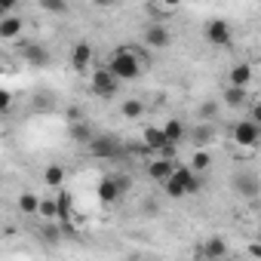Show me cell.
Masks as SVG:
<instances>
[{
  "mask_svg": "<svg viewBox=\"0 0 261 261\" xmlns=\"http://www.w3.org/2000/svg\"><path fill=\"white\" fill-rule=\"evenodd\" d=\"M126 151H129V154H136V157H148V154H151V148H148L145 142H133V145H126Z\"/></svg>",
  "mask_w": 261,
  "mask_h": 261,
  "instance_id": "cell-31",
  "label": "cell"
},
{
  "mask_svg": "<svg viewBox=\"0 0 261 261\" xmlns=\"http://www.w3.org/2000/svg\"><path fill=\"white\" fill-rule=\"evenodd\" d=\"M230 188H233L237 197H243V200H258V194H261V181H258V175H255V172H246V169L233 172Z\"/></svg>",
  "mask_w": 261,
  "mask_h": 261,
  "instance_id": "cell-3",
  "label": "cell"
},
{
  "mask_svg": "<svg viewBox=\"0 0 261 261\" xmlns=\"http://www.w3.org/2000/svg\"><path fill=\"white\" fill-rule=\"evenodd\" d=\"M249 255L261 261V243H249Z\"/></svg>",
  "mask_w": 261,
  "mask_h": 261,
  "instance_id": "cell-34",
  "label": "cell"
},
{
  "mask_svg": "<svg viewBox=\"0 0 261 261\" xmlns=\"http://www.w3.org/2000/svg\"><path fill=\"white\" fill-rule=\"evenodd\" d=\"M163 133H166V142H169V145H178V142L185 139V123H181L178 117H172V120L163 123Z\"/></svg>",
  "mask_w": 261,
  "mask_h": 261,
  "instance_id": "cell-20",
  "label": "cell"
},
{
  "mask_svg": "<svg viewBox=\"0 0 261 261\" xmlns=\"http://www.w3.org/2000/svg\"><path fill=\"white\" fill-rule=\"evenodd\" d=\"M40 200H43V197H37V194L25 191V194L19 197V209H22L25 215H40Z\"/></svg>",
  "mask_w": 261,
  "mask_h": 261,
  "instance_id": "cell-23",
  "label": "cell"
},
{
  "mask_svg": "<svg viewBox=\"0 0 261 261\" xmlns=\"http://www.w3.org/2000/svg\"><path fill=\"white\" fill-rule=\"evenodd\" d=\"M40 10L62 16V13H68V4H65V0H40Z\"/></svg>",
  "mask_w": 261,
  "mask_h": 261,
  "instance_id": "cell-29",
  "label": "cell"
},
{
  "mask_svg": "<svg viewBox=\"0 0 261 261\" xmlns=\"http://www.w3.org/2000/svg\"><path fill=\"white\" fill-rule=\"evenodd\" d=\"M68 136L77 142V145H92L95 142V133H92V126L89 123H83V120H77V123H68Z\"/></svg>",
  "mask_w": 261,
  "mask_h": 261,
  "instance_id": "cell-13",
  "label": "cell"
},
{
  "mask_svg": "<svg viewBox=\"0 0 261 261\" xmlns=\"http://www.w3.org/2000/svg\"><path fill=\"white\" fill-rule=\"evenodd\" d=\"M227 80H230V86H243V89H249V83H252V65H249V62H237V65L230 68Z\"/></svg>",
  "mask_w": 261,
  "mask_h": 261,
  "instance_id": "cell-16",
  "label": "cell"
},
{
  "mask_svg": "<svg viewBox=\"0 0 261 261\" xmlns=\"http://www.w3.org/2000/svg\"><path fill=\"white\" fill-rule=\"evenodd\" d=\"M230 136H233V142L240 148H255L261 142V126L252 123V120H240V123H233V133Z\"/></svg>",
  "mask_w": 261,
  "mask_h": 261,
  "instance_id": "cell-4",
  "label": "cell"
},
{
  "mask_svg": "<svg viewBox=\"0 0 261 261\" xmlns=\"http://www.w3.org/2000/svg\"><path fill=\"white\" fill-rule=\"evenodd\" d=\"M212 166V157L206 154V151H194V157H191V169L194 172H206Z\"/></svg>",
  "mask_w": 261,
  "mask_h": 261,
  "instance_id": "cell-28",
  "label": "cell"
},
{
  "mask_svg": "<svg viewBox=\"0 0 261 261\" xmlns=\"http://www.w3.org/2000/svg\"><path fill=\"white\" fill-rule=\"evenodd\" d=\"M145 43H148V49H166L172 43V34L166 25L151 22V25H145Z\"/></svg>",
  "mask_w": 261,
  "mask_h": 261,
  "instance_id": "cell-8",
  "label": "cell"
},
{
  "mask_svg": "<svg viewBox=\"0 0 261 261\" xmlns=\"http://www.w3.org/2000/svg\"><path fill=\"white\" fill-rule=\"evenodd\" d=\"M206 40H209L212 46H218V49H227V46L233 43L230 25H227L224 19H212V22H206Z\"/></svg>",
  "mask_w": 261,
  "mask_h": 261,
  "instance_id": "cell-6",
  "label": "cell"
},
{
  "mask_svg": "<svg viewBox=\"0 0 261 261\" xmlns=\"http://www.w3.org/2000/svg\"><path fill=\"white\" fill-rule=\"evenodd\" d=\"M148 175H151L154 181H163V185H166V181L175 175V163H172V160H160V157H157V160H151V163H148Z\"/></svg>",
  "mask_w": 261,
  "mask_h": 261,
  "instance_id": "cell-12",
  "label": "cell"
},
{
  "mask_svg": "<svg viewBox=\"0 0 261 261\" xmlns=\"http://www.w3.org/2000/svg\"><path fill=\"white\" fill-rule=\"evenodd\" d=\"M56 203H59V221L68 224L71 215H74V197H71L68 191H59V194H56Z\"/></svg>",
  "mask_w": 261,
  "mask_h": 261,
  "instance_id": "cell-19",
  "label": "cell"
},
{
  "mask_svg": "<svg viewBox=\"0 0 261 261\" xmlns=\"http://www.w3.org/2000/svg\"><path fill=\"white\" fill-rule=\"evenodd\" d=\"M224 261H230V258H224Z\"/></svg>",
  "mask_w": 261,
  "mask_h": 261,
  "instance_id": "cell-35",
  "label": "cell"
},
{
  "mask_svg": "<svg viewBox=\"0 0 261 261\" xmlns=\"http://www.w3.org/2000/svg\"><path fill=\"white\" fill-rule=\"evenodd\" d=\"M117 89H120V80H117L108 68H98V71L92 74V92H95L98 98H114Z\"/></svg>",
  "mask_w": 261,
  "mask_h": 261,
  "instance_id": "cell-7",
  "label": "cell"
},
{
  "mask_svg": "<svg viewBox=\"0 0 261 261\" xmlns=\"http://www.w3.org/2000/svg\"><path fill=\"white\" fill-rule=\"evenodd\" d=\"M10 105H13V95H10V89H0V108H4V111H10Z\"/></svg>",
  "mask_w": 261,
  "mask_h": 261,
  "instance_id": "cell-33",
  "label": "cell"
},
{
  "mask_svg": "<svg viewBox=\"0 0 261 261\" xmlns=\"http://www.w3.org/2000/svg\"><path fill=\"white\" fill-rule=\"evenodd\" d=\"M89 62H92V46H89L86 40L74 43V49H71V65H74V71H86Z\"/></svg>",
  "mask_w": 261,
  "mask_h": 261,
  "instance_id": "cell-14",
  "label": "cell"
},
{
  "mask_svg": "<svg viewBox=\"0 0 261 261\" xmlns=\"http://www.w3.org/2000/svg\"><path fill=\"white\" fill-rule=\"evenodd\" d=\"M172 178H175L188 194H197V191H200V175H197L191 166H175V175H172Z\"/></svg>",
  "mask_w": 261,
  "mask_h": 261,
  "instance_id": "cell-15",
  "label": "cell"
},
{
  "mask_svg": "<svg viewBox=\"0 0 261 261\" xmlns=\"http://www.w3.org/2000/svg\"><path fill=\"white\" fill-rule=\"evenodd\" d=\"M221 98H224L227 108H243V105H249V89H243V86H227V89L221 92Z\"/></svg>",
  "mask_w": 261,
  "mask_h": 261,
  "instance_id": "cell-18",
  "label": "cell"
},
{
  "mask_svg": "<svg viewBox=\"0 0 261 261\" xmlns=\"http://www.w3.org/2000/svg\"><path fill=\"white\" fill-rule=\"evenodd\" d=\"M22 59L31 65V68H46L53 62L49 49H43L40 43H22Z\"/></svg>",
  "mask_w": 261,
  "mask_h": 261,
  "instance_id": "cell-9",
  "label": "cell"
},
{
  "mask_svg": "<svg viewBox=\"0 0 261 261\" xmlns=\"http://www.w3.org/2000/svg\"><path fill=\"white\" fill-rule=\"evenodd\" d=\"M43 181H46L49 188H59V185L65 181V169H62L59 163H53V166H46V172H43Z\"/></svg>",
  "mask_w": 261,
  "mask_h": 261,
  "instance_id": "cell-27",
  "label": "cell"
},
{
  "mask_svg": "<svg viewBox=\"0 0 261 261\" xmlns=\"http://www.w3.org/2000/svg\"><path fill=\"white\" fill-rule=\"evenodd\" d=\"M120 114H123L126 120H136V117H142V114H145V105H142L139 98H123Z\"/></svg>",
  "mask_w": 261,
  "mask_h": 261,
  "instance_id": "cell-24",
  "label": "cell"
},
{
  "mask_svg": "<svg viewBox=\"0 0 261 261\" xmlns=\"http://www.w3.org/2000/svg\"><path fill=\"white\" fill-rule=\"evenodd\" d=\"M40 237H43V243H49V246H59L62 243V224L59 221H43V227H40Z\"/></svg>",
  "mask_w": 261,
  "mask_h": 261,
  "instance_id": "cell-22",
  "label": "cell"
},
{
  "mask_svg": "<svg viewBox=\"0 0 261 261\" xmlns=\"http://www.w3.org/2000/svg\"><path fill=\"white\" fill-rule=\"evenodd\" d=\"M212 139H215L212 123H197V129H194V145H197V151H203Z\"/></svg>",
  "mask_w": 261,
  "mask_h": 261,
  "instance_id": "cell-21",
  "label": "cell"
},
{
  "mask_svg": "<svg viewBox=\"0 0 261 261\" xmlns=\"http://www.w3.org/2000/svg\"><path fill=\"white\" fill-rule=\"evenodd\" d=\"M108 71H111L117 80H136V77L142 74V62H139V56L133 53V46H117V49L111 53Z\"/></svg>",
  "mask_w": 261,
  "mask_h": 261,
  "instance_id": "cell-1",
  "label": "cell"
},
{
  "mask_svg": "<svg viewBox=\"0 0 261 261\" xmlns=\"http://www.w3.org/2000/svg\"><path fill=\"white\" fill-rule=\"evenodd\" d=\"M126 191H129V178H126V175H105V178L98 181V200H101L105 206H114Z\"/></svg>",
  "mask_w": 261,
  "mask_h": 261,
  "instance_id": "cell-2",
  "label": "cell"
},
{
  "mask_svg": "<svg viewBox=\"0 0 261 261\" xmlns=\"http://www.w3.org/2000/svg\"><path fill=\"white\" fill-rule=\"evenodd\" d=\"M40 218L43 221H59V203H56V197H43L40 200Z\"/></svg>",
  "mask_w": 261,
  "mask_h": 261,
  "instance_id": "cell-25",
  "label": "cell"
},
{
  "mask_svg": "<svg viewBox=\"0 0 261 261\" xmlns=\"http://www.w3.org/2000/svg\"><path fill=\"white\" fill-rule=\"evenodd\" d=\"M249 120L261 126V101H252V108H249Z\"/></svg>",
  "mask_w": 261,
  "mask_h": 261,
  "instance_id": "cell-32",
  "label": "cell"
},
{
  "mask_svg": "<svg viewBox=\"0 0 261 261\" xmlns=\"http://www.w3.org/2000/svg\"><path fill=\"white\" fill-rule=\"evenodd\" d=\"M203 258L206 261H224L227 258V240L224 237H209L203 243Z\"/></svg>",
  "mask_w": 261,
  "mask_h": 261,
  "instance_id": "cell-11",
  "label": "cell"
},
{
  "mask_svg": "<svg viewBox=\"0 0 261 261\" xmlns=\"http://www.w3.org/2000/svg\"><path fill=\"white\" fill-rule=\"evenodd\" d=\"M142 142L151 148V154H160V151L169 145V142H166V133H163V126H145Z\"/></svg>",
  "mask_w": 261,
  "mask_h": 261,
  "instance_id": "cell-10",
  "label": "cell"
},
{
  "mask_svg": "<svg viewBox=\"0 0 261 261\" xmlns=\"http://www.w3.org/2000/svg\"><path fill=\"white\" fill-rule=\"evenodd\" d=\"M163 188H166V197H172V200H185V197H188V191H185V188H181L175 178H169Z\"/></svg>",
  "mask_w": 261,
  "mask_h": 261,
  "instance_id": "cell-30",
  "label": "cell"
},
{
  "mask_svg": "<svg viewBox=\"0 0 261 261\" xmlns=\"http://www.w3.org/2000/svg\"><path fill=\"white\" fill-rule=\"evenodd\" d=\"M89 154L98 157V160H114V157L126 154V148H123L114 136H95V142L89 145Z\"/></svg>",
  "mask_w": 261,
  "mask_h": 261,
  "instance_id": "cell-5",
  "label": "cell"
},
{
  "mask_svg": "<svg viewBox=\"0 0 261 261\" xmlns=\"http://www.w3.org/2000/svg\"><path fill=\"white\" fill-rule=\"evenodd\" d=\"M197 117H200V123H212L215 117H218V101H203L200 108H197Z\"/></svg>",
  "mask_w": 261,
  "mask_h": 261,
  "instance_id": "cell-26",
  "label": "cell"
},
{
  "mask_svg": "<svg viewBox=\"0 0 261 261\" xmlns=\"http://www.w3.org/2000/svg\"><path fill=\"white\" fill-rule=\"evenodd\" d=\"M22 28H25V22L19 16H4V19H0V37H4V40H16L22 34Z\"/></svg>",
  "mask_w": 261,
  "mask_h": 261,
  "instance_id": "cell-17",
  "label": "cell"
}]
</instances>
